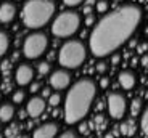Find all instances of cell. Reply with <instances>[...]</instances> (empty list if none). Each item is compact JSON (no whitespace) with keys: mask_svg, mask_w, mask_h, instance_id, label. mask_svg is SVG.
Masks as SVG:
<instances>
[{"mask_svg":"<svg viewBox=\"0 0 148 138\" xmlns=\"http://www.w3.org/2000/svg\"><path fill=\"white\" fill-rule=\"evenodd\" d=\"M130 114H132V117L142 114V100L140 98L132 100V103H130Z\"/></svg>","mask_w":148,"mask_h":138,"instance_id":"18","label":"cell"},{"mask_svg":"<svg viewBox=\"0 0 148 138\" xmlns=\"http://www.w3.org/2000/svg\"><path fill=\"white\" fill-rule=\"evenodd\" d=\"M0 101H2V93H0Z\"/></svg>","mask_w":148,"mask_h":138,"instance_id":"37","label":"cell"},{"mask_svg":"<svg viewBox=\"0 0 148 138\" xmlns=\"http://www.w3.org/2000/svg\"><path fill=\"white\" fill-rule=\"evenodd\" d=\"M55 15L53 0H27L21 10L23 24L29 29H40L52 21Z\"/></svg>","mask_w":148,"mask_h":138,"instance_id":"3","label":"cell"},{"mask_svg":"<svg viewBox=\"0 0 148 138\" xmlns=\"http://www.w3.org/2000/svg\"><path fill=\"white\" fill-rule=\"evenodd\" d=\"M50 95H52V93H50V88H44V90H42V97H44V98H48Z\"/></svg>","mask_w":148,"mask_h":138,"instance_id":"33","label":"cell"},{"mask_svg":"<svg viewBox=\"0 0 148 138\" xmlns=\"http://www.w3.org/2000/svg\"><path fill=\"white\" fill-rule=\"evenodd\" d=\"M87 58V48L81 40H68L61 45L58 52V63L60 66L66 69H77L82 66Z\"/></svg>","mask_w":148,"mask_h":138,"instance_id":"4","label":"cell"},{"mask_svg":"<svg viewBox=\"0 0 148 138\" xmlns=\"http://www.w3.org/2000/svg\"><path fill=\"white\" fill-rule=\"evenodd\" d=\"M97 72H100V74H105V72H106V69H108V64L105 63V61H100V63L97 64Z\"/></svg>","mask_w":148,"mask_h":138,"instance_id":"24","label":"cell"},{"mask_svg":"<svg viewBox=\"0 0 148 138\" xmlns=\"http://www.w3.org/2000/svg\"><path fill=\"white\" fill-rule=\"evenodd\" d=\"M58 132H60V125L56 122H45L42 125H39L32 135L36 138H53L58 135Z\"/></svg>","mask_w":148,"mask_h":138,"instance_id":"11","label":"cell"},{"mask_svg":"<svg viewBox=\"0 0 148 138\" xmlns=\"http://www.w3.org/2000/svg\"><path fill=\"white\" fill-rule=\"evenodd\" d=\"M18 2H19V0H18Z\"/></svg>","mask_w":148,"mask_h":138,"instance_id":"39","label":"cell"},{"mask_svg":"<svg viewBox=\"0 0 148 138\" xmlns=\"http://www.w3.org/2000/svg\"><path fill=\"white\" fill-rule=\"evenodd\" d=\"M97 11L98 13H106L108 11V0H98L97 2Z\"/></svg>","mask_w":148,"mask_h":138,"instance_id":"22","label":"cell"},{"mask_svg":"<svg viewBox=\"0 0 148 138\" xmlns=\"http://www.w3.org/2000/svg\"><path fill=\"white\" fill-rule=\"evenodd\" d=\"M39 88H40V85H39L37 82H31V92H32V93H36Z\"/></svg>","mask_w":148,"mask_h":138,"instance_id":"30","label":"cell"},{"mask_svg":"<svg viewBox=\"0 0 148 138\" xmlns=\"http://www.w3.org/2000/svg\"><path fill=\"white\" fill-rule=\"evenodd\" d=\"M81 27V15L73 10L61 11L52 22V34L58 39H69Z\"/></svg>","mask_w":148,"mask_h":138,"instance_id":"5","label":"cell"},{"mask_svg":"<svg viewBox=\"0 0 148 138\" xmlns=\"http://www.w3.org/2000/svg\"><path fill=\"white\" fill-rule=\"evenodd\" d=\"M106 108L110 117L114 120H121L127 112V100L126 97L119 92H111L106 98Z\"/></svg>","mask_w":148,"mask_h":138,"instance_id":"7","label":"cell"},{"mask_svg":"<svg viewBox=\"0 0 148 138\" xmlns=\"http://www.w3.org/2000/svg\"><path fill=\"white\" fill-rule=\"evenodd\" d=\"M122 135H126V137H130V135L135 133V124L134 120H126V122L121 124V127H119Z\"/></svg>","mask_w":148,"mask_h":138,"instance_id":"16","label":"cell"},{"mask_svg":"<svg viewBox=\"0 0 148 138\" xmlns=\"http://www.w3.org/2000/svg\"><path fill=\"white\" fill-rule=\"evenodd\" d=\"M11 47V39L5 31H0V58H3Z\"/></svg>","mask_w":148,"mask_h":138,"instance_id":"15","label":"cell"},{"mask_svg":"<svg viewBox=\"0 0 148 138\" xmlns=\"http://www.w3.org/2000/svg\"><path fill=\"white\" fill-rule=\"evenodd\" d=\"M95 122L98 124V125H103V124H105V117L101 116V114H98V116L95 117Z\"/></svg>","mask_w":148,"mask_h":138,"instance_id":"31","label":"cell"},{"mask_svg":"<svg viewBox=\"0 0 148 138\" xmlns=\"http://www.w3.org/2000/svg\"><path fill=\"white\" fill-rule=\"evenodd\" d=\"M16 18V7L11 2H3L0 5V22L2 24H10Z\"/></svg>","mask_w":148,"mask_h":138,"instance_id":"12","label":"cell"},{"mask_svg":"<svg viewBox=\"0 0 148 138\" xmlns=\"http://www.w3.org/2000/svg\"><path fill=\"white\" fill-rule=\"evenodd\" d=\"M119 60H121V58H119V55H113V58H111V63H113V64H118Z\"/></svg>","mask_w":148,"mask_h":138,"instance_id":"34","label":"cell"},{"mask_svg":"<svg viewBox=\"0 0 148 138\" xmlns=\"http://www.w3.org/2000/svg\"><path fill=\"white\" fill-rule=\"evenodd\" d=\"M34 75H36L34 67L27 63H23L15 69V82L18 84L19 87L31 85V82L34 80Z\"/></svg>","mask_w":148,"mask_h":138,"instance_id":"9","label":"cell"},{"mask_svg":"<svg viewBox=\"0 0 148 138\" xmlns=\"http://www.w3.org/2000/svg\"><path fill=\"white\" fill-rule=\"evenodd\" d=\"M108 85H110V79H106V77H101V80H100V88L106 90V88H108Z\"/></svg>","mask_w":148,"mask_h":138,"instance_id":"28","label":"cell"},{"mask_svg":"<svg viewBox=\"0 0 148 138\" xmlns=\"http://www.w3.org/2000/svg\"><path fill=\"white\" fill-rule=\"evenodd\" d=\"M60 103H61V95L56 92V93H52L50 97H48V105L52 106V108H56V106H60Z\"/></svg>","mask_w":148,"mask_h":138,"instance_id":"21","label":"cell"},{"mask_svg":"<svg viewBox=\"0 0 148 138\" xmlns=\"http://www.w3.org/2000/svg\"><path fill=\"white\" fill-rule=\"evenodd\" d=\"M142 22V10L137 5H122L93 24L89 34V50L95 58H106L121 48Z\"/></svg>","mask_w":148,"mask_h":138,"instance_id":"1","label":"cell"},{"mask_svg":"<svg viewBox=\"0 0 148 138\" xmlns=\"http://www.w3.org/2000/svg\"><path fill=\"white\" fill-rule=\"evenodd\" d=\"M71 80H73V75H71L69 69L66 67H60V69H55L53 72H50V87L55 90H64L71 85Z\"/></svg>","mask_w":148,"mask_h":138,"instance_id":"8","label":"cell"},{"mask_svg":"<svg viewBox=\"0 0 148 138\" xmlns=\"http://www.w3.org/2000/svg\"><path fill=\"white\" fill-rule=\"evenodd\" d=\"M85 3H87V5H95L97 0H85Z\"/></svg>","mask_w":148,"mask_h":138,"instance_id":"36","label":"cell"},{"mask_svg":"<svg viewBox=\"0 0 148 138\" xmlns=\"http://www.w3.org/2000/svg\"><path fill=\"white\" fill-rule=\"evenodd\" d=\"M140 130L145 137H148V108L142 112V117H140Z\"/></svg>","mask_w":148,"mask_h":138,"instance_id":"19","label":"cell"},{"mask_svg":"<svg viewBox=\"0 0 148 138\" xmlns=\"http://www.w3.org/2000/svg\"><path fill=\"white\" fill-rule=\"evenodd\" d=\"M118 82H119V85H121L124 90H132L134 87H135V84H137V75L134 74L132 71L126 69V71L119 72Z\"/></svg>","mask_w":148,"mask_h":138,"instance_id":"13","label":"cell"},{"mask_svg":"<svg viewBox=\"0 0 148 138\" xmlns=\"http://www.w3.org/2000/svg\"><path fill=\"white\" fill-rule=\"evenodd\" d=\"M13 117H15V106L10 105V103H5V105L0 106V122L8 124L13 120Z\"/></svg>","mask_w":148,"mask_h":138,"instance_id":"14","label":"cell"},{"mask_svg":"<svg viewBox=\"0 0 148 138\" xmlns=\"http://www.w3.org/2000/svg\"><path fill=\"white\" fill-rule=\"evenodd\" d=\"M95 24V16L93 15H87V18H85V26H93Z\"/></svg>","mask_w":148,"mask_h":138,"instance_id":"26","label":"cell"},{"mask_svg":"<svg viewBox=\"0 0 148 138\" xmlns=\"http://www.w3.org/2000/svg\"><path fill=\"white\" fill-rule=\"evenodd\" d=\"M45 100L44 97H32L26 105V112L29 117H39L45 111Z\"/></svg>","mask_w":148,"mask_h":138,"instance_id":"10","label":"cell"},{"mask_svg":"<svg viewBox=\"0 0 148 138\" xmlns=\"http://www.w3.org/2000/svg\"><path fill=\"white\" fill-rule=\"evenodd\" d=\"M114 2H122V0H114Z\"/></svg>","mask_w":148,"mask_h":138,"instance_id":"38","label":"cell"},{"mask_svg":"<svg viewBox=\"0 0 148 138\" xmlns=\"http://www.w3.org/2000/svg\"><path fill=\"white\" fill-rule=\"evenodd\" d=\"M79 124H81V122H79ZM79 132H81V133H84V135H85V133H89V125H87L84 120H82V124L79 125Z\"/></svg>","mask_w":148,"mask_h":138,"instance_id":"27","label":"cell"},{"mask_svg":"<svg viewBox=\"0 0 148 138\" xmlns=\"http://www.w3.org/2000/svg\"><path fill=\"white\" fill-rule=\"evenodd\" d=\"M97 95V85L92 79L84 77L69 87V92L64 97L63 116L68 125H76L82 122L90 112Z\"/></svg>","mask_w":148,"mask_h":138,"instance_id":"2","label":"cell"},{"mask_svg":"<svg viewBox=\"0 0 148 138\" xmlns=\"http://www.w3.org/2000/svg\"><path fill=\"white\" fill-rule=\"evenodd\" d=\"M140 66L148 67V55H143V56L140 58Z\"/></svg>","mask_w":148,"mask_h":138,"instance_id":"29","label":"cell"},{"mask_svg":"<svg viewBox=\"0 0 148 138\" xmlns=\"http://www.w3.org/2000/svg\"><path fill=\"white\" fill-rule=\"evenodd\" d=\"M11 101H13V105H21L26 101V92L24 90H15L13 95H11Z\"/></svg>","mask_w":148,"mask_h":138,"instance_id":"17","label":"cell"},{"mask_svg":"<svg viewBox=\"0 0 148 138\" xmlns=\"http://www.w3.org/2000/svg\"><path fill=\"white\" fill-rule=\"evenodd\" d=\"M82 2H85V0H63V3L66 5V7H69V8L79 7V5L82 3Z\"/></svg>","mask_w":148,"mask_h":138,"instance_id":"23","label":"cell"},{"mask_svg":"<svg viewBox=\"0 0 148 138\" xmlns=\"http://www.w3.org/2000/svg\"><path fill=\"white\" fill-rule=\"evenodd\" d=\"M61 137H63V138H68V137H69V138H76L77 135L74 133V132H64V133H61Z\"/></svg>","mask_w":148,"mask_h":138,"instance_id":"32","label":"cell"},{"mask_svg":"<svg viewBox=\"0 0 148 138\" xmlns=\"http://www.w3.org/2000/svg\"><path fill=\"white\" fill-rule=\"evenodd\" d=\"M48 48V37L42 31H34L23 42V55L27 60H39Z\"/></svg>","mask_w":148,"mask_h":138,"instance_id":"6","label":"cell"},{"mask_svg":"<svg viewBox=\"0 0 148 138\" xmlns=\"http://www.w3.org/2000/svg\"><path fill=\"white\" fill-rule=\"evenodd\" d=\"M90 11H92V10H90V5L84 8V13H85V15H90Z\"/></svg>","mask_w":148,"mask_h":138,"instance_id":"35","label":"cell"},{"mask_svg":"<svg viewBox=\"0 0 148 138\" xmlns=\"http://www.w3.org/2000/svg\"><path fill=\"white\" fill-rule=\"evenodd\" d=\"M50 69H52V67H50V63H48V61H42V63L37 64V72H39L40 75L48 74V72H50Z\"/></svg>","mask_w":148,"mask_h":138,"instance_id":"20","label":"cell"},{"mask_svg":"<svg viewBox=\"0 0 148 138\" xmlns=\"http://www.w3.org/2000/svg\"><path fill=\"white\" fill-rule=\"evenodd\" d=\"M5 135H7V137H15V135H18V127H16V125H11V127L5 132Z\"/></svg>","mask_w":148,"mask_h":138,"instance_id":"25","label":"cell"}]
</instances>
